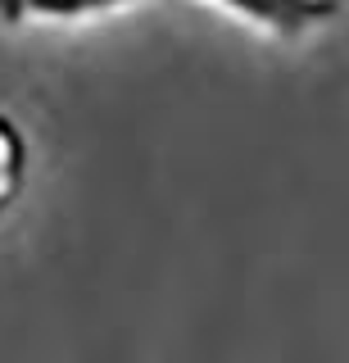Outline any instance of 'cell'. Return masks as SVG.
Wrapping results in <instances>:
<instances>
[{
    "mask_svg": "<svg viewBox=\"0 0 349 363\" xmlns=\"http://www.w3.org/2000/svg\"><path fill=\"white\" fill-rule=\"evenodd\" d=\"M213 5L268 32H304L326 14V0H213Z\"/></svg>",
    "mask_w": 349,
    "mask_h": 363,
    "instance_id": "6da1fadb",
    "label": "cell"
},
{
    "mask_svg": "<svg viewBox=\"0 0 349 363\" xmlns=\"http://www.w3.org/2000/svg\"><path fill=\"white\" fill-rule=\"evenodd\" d=\"M137 0H0V14L9 18H41V23H77L127 9Z\"/></svg>",
    "mask_w": 349,
    "mask_h": 363,
    "instance_id": "7a4b0ae2",
    "label": "cell"
},
{
    "mask_svg": "<svg viewBox=\"0 0 349 363\" xmlns=\"http://www.w3.org/2000/svg\"><path fill=\"white\" fill-rule=\"evenodd\" d=\"M14 182H18V141L9 123H0V204L14 196Z\"/></svg>",
    "mask_w": 349,
    "mask_h": 363,
    "instance_id": "3957f363",
    "label": "cell"
}]
</instances>
